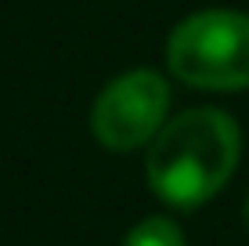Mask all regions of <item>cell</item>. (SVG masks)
Returning <instances> with one entry per match:
<instances>
[{"label": "cell", "mask_w": 249, "mask_h": 246, "mask_svg": "<svg viewBox=\"0 0 249 246\" xmlns=\"http://www.w3.org/2000/svg\"><path fill=\"white\" fill-rule=\"evenodd\" d=\"M166 109H170L166 80L152 69H134L112 80L98 95L90 113V131L105 149L130 152L162 131Z\"/></svg>", "instance_id": "3"}, {"label": "cell", "mask_w": 249, "mask_h": 246, "mask_svg": "<svg viewBox=\"0 0 249 246\" xmlns=\"http://www.w3.org/2000/svg\"><path fill=\"white\" fill-rule=\"evenodd\" d=\"M166 62L177 80L202 91L249 87V15L199 11L170 33Z\"/></svg>", "instance_id": "2"}, {"label": "cell", "mask_w": 249, "mask_h": 246, "mask_svg": "<svg viewBox=\"0 0 249 246\" xmlns=\"http://www.w3.org/2000/svg\"><path fill=\"white\" fill-rule=\"evenodd\" d=\"M242 221H246V228H249V199H246V210H242Z\"/></svg>", "instance_id": "5"}, {"label": "cell", "mask_w": 249, "mask_h": 246, "mask_svg": "<svg viewBox=\"0 0 249 246\" xmlns=\"http://www.w3.org/2000/svg\"><path fill=\"white\" fill-rule=\"evenodd\" d=\"M123 246H184V235L170 217H148L137 228H130Z\"/></svg>", "instance_id": "4"}, {"label": "cell", "mask_w": 249, "mask_h": 246, "mask_svg": "<svg viewBox=\"0 0 249 246\" xmlns=\"http://www.w3.org/2000/svg\"><path fill=\"white\" fill-rule=\"evenodd\" d=\"M242 134L220 109H188L162 123L148 149V185L177 210H195L235 174Z\"/></svg>", "instance_id": "1"}]
</instances>
